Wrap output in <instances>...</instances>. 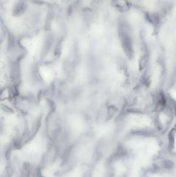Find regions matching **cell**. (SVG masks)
<instances>
[{"label": "cell", "instance_id": "6da1fadb", "mask_svg": "<svg viewBox=\"0 0 176 177\" xmlns=\"http://www.w3.org/2000/svg\"><path fill=\"white\" fill-rule=\"evenodd\" d=\"M27 9V4L24 2H20L15 6L13 10L14 16H20L23 14Z\"/></svg>", "mask_w": 176, "mask_h": 177}]
</instances>
